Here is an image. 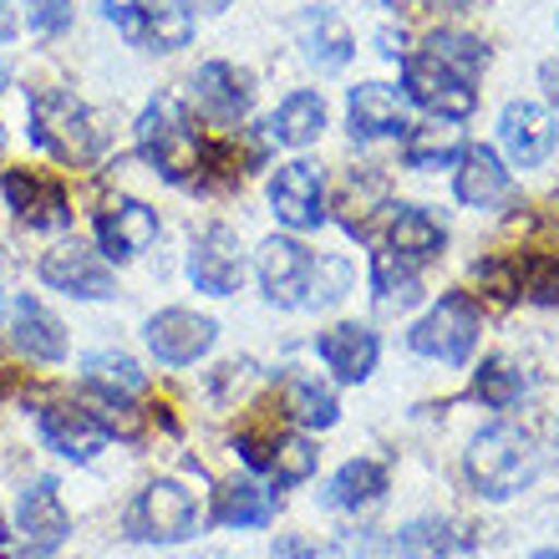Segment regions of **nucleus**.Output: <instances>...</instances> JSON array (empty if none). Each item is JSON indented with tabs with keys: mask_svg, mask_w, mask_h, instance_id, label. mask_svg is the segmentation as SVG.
Here are the masks:
<instances>
[{
	"mask_svg": "<svg viewBox=\"0 0 559 559\" xmlns=\"http://www.w3.org/2000/svg\"><path fill=\"white\" fill-rule=\"evenodd\" d=\"M189 36H193L189 5H178V0L147 5L143 26H138V46H147V51H178V46H189Z\"/></svg>",
	"mask_w": 559,
	"mask_h": 559,
	"instance_id": "7c9ffc66",
	"label": "nucleus"
},
{
	"mask_svg": "<svg viewBox=\"0 0 559 559\" xmlns=\"http://www.w3.org/2000/svg\"><path fill=\"white\" fill-rule=\"evenodd\" d=\"M310 250L300 239H265L260 245V290H265L270 306L290 310V306H306V285H310Z\"/></svg>",
	"mask_w": 559,
	"mask_h": 559,
	"instance_id": "9d476101",
	"label": "nucleus"
},
{
	"mask_svg": "<svg viewBox=\"0 0 559 559\" xmlns=\"http://www.w3.org/2000/svg\"><path fill=\"white\" fill-rule=\"evenodd\" d=\"M204 5H209V11H224V5H229V0H204Z\"/></svg>",
	"mask_w": 559,
	"mask_h": 559,
	"instance_id": "c03bdc74",
	"label": "nucleus"
},
{
	"mask_svg": "<svg viewBox=\"0 0 559 559\" xmlns=\"http://www.w3.org/2000/svg\"><path fill=\"white\" fill-rule=\"evenodd\" d=\"M153 239H158V214L143 199H112L97 214V245L112 260H133V254L153 250Z\"/></svg>",
	"mask_w": 559,
	"mask_h": 559,
	"instance_id": "4468645a",
	"label": "nucleus"
},
{
	"mask_svg": "<svg viewBox=\"0 0 559 559\" xmlns=\"http://www.w3.org/2000/svg\"><path fill=\"white\" fill-rule=\"evenodd\" d=\"M300 41H306L310 67H321V72H336V67L352 61V31L341 26L331 11H310L306 26H300Z\"/></svg>",
	"mask_w": 559,
	"mask_h": 559,
	"instance_id": "bb28decb",
	"label": "nucleus"
},
{
	"mask_svg": "<svg viewBox=\"0 0 559 559\" xmlns=\"http://www.w3.org/2000/svg\"><path fill=\"white\" fill-rule=\"evenodd\" d=\"M352 290V265L346 260H321L310 265V285H306V306H336L341 295Z\"/></svg>",
	"mask_w": 559,
	"mask_h": 559,
	"instance_id": "e433bc0d",
	"label": "nucleus"
},
{
	"mask_svg": "<svg viewBox=\"0 0 559 559\" xmlns=\"http://www.w3.org/2000/svg\"><path fill=\"white\" fill-rule=\"evenodd\" d=\"M41 280L61 295H76V300H107L118 295V280L107 270V260L87 245H57V250L41 254Z\"/></svg>",
	"mask_w": 559,
	"mask_h": 559,
	"instance_id": "6e6552de",
	"label": "nucleus"
},
{
	"mask_svg": "<svg viewBox=\"0 0 559 559\" xmlns=\"http://www.w3.org/2000/svg\"><path fill=\"white\" fill-rule=\"evenodd\" d=\"M285 413L300 427H336L341 407H336V392H331V386H321L316 377L290 367L285 371Z\"/></svg>",
	"mask_w": 559,
	"mask_h": 559,
	"instance_id": "a878e982",
	"label": "nucleus"
},
{
	"mask_svg": "<svg viewBox=\"0 0 559 559\" xmlns=\"http://www.w3.org/2000/svg\"><path fill=\"white\" fill-rule=\"evenodd\" d=\"M457 199L468 209H493L509 199V168L493 147H463V158H457Z\"/></svg>",
	"mask_w": 559,
	"mask_h": 559,
	"instance_id": "412c9836",
	"label": "nucleus"
},
{
	"mask_svg": "<svg viewBox=\"0 0 559 559\" xmlns=\"http://www.w3.org/2000/svg\"><path fill=\"white\" fill-rule=\"evenodd\" d=\"M41 438L51 453L87 463V457L103 453L107 423L97 413H87V407H76V402H51V407H41Z\"/></svg>",
	"mask_w": 559,
	"mask_h": 559,
	"instance_id": "f8f14e48",
	"label": "nucleus"
},
{
	"mask_svg": "<svg viewBox=\"0 0 559 559\" xmlns=\"http://www.w3.org/2000/svg\"><path fill=\"white\" fill-rule=\"evenodd\" d=\"M371 290H377V300L386 310H397V306H417L423 285H417L413 260H402L392 250H377V260H371Z\"/></svg>",
	"mask_w": 559,
	"mask_h": 559,
	"instance_id": "c756f323",
	"label": "nucleus"
},
{
	"mask_svg": "<svg viewBox=\"0 0 559 559\" xmlns=\"http://www.w3.org/2000/svg\"><path fill=\"white\" fill-rule=\"evenodd\" d=\"M499 138L503 147H509V158L519 163V168H539V163L555 153V118H549L539 103H509L499 118Z\"/></svg>",
	"mask_w": 559,
	"mask_h": 559,
	"instance_id": "dca6fc26",
	"label": "nucleus"
},
{
	"mask_svg": "<svg viewBox=\"0 0 559 559\" xmlns=\"http://www.w3.org/2000/svg\"><path fill=\"white\" fill-rule=\"evenodd\" d=\"M473 397L484 402V407H493V413L514 407L524 397V371L509 356H488L484 367H478V377H473Z\"/></svg>",
	"mask_w": 559,
	"mask_h": 559,
	"instance_id": "2f4dec72",
	"label": "nucleus"
},
{
	"mask_svg": "<svg viewBox=\"0 0 559 559\" xmlns=\"http://www.w3.org/2000/svg\"><path fill=\"white\" fill-rule=\"evenodd\" d=\"M26 11L36 36H61L67 21H72V0H26Z\"/></svg>",
	"mask_w": 559,
	"mask_h": 559,
	"instance_id": "58836bf2",
	"label": "nucleus"
},
{
	"mask_svg": "<svg viewBox=\"0 0 559 559\" xmlns=\"http://www.w3.org/2000/svg\"><path fill=\"white\" fill-rule=\"evenodd\" d=\"M189 275H193V285L209 295L239 290V280H245V250H239V235L229 224H214V229H204V235L193 239Z\"/></svg>",
	"mask_w": 559,
	"mask_h": 559,
	"instance_id": "9b49d317",
	"label": "nucleus"
},
{
	"mask_svg": "<svg viewBox=\"0 0 559 559\" xmlns=\"http://www.w3.org/2000/svg\"><path fill=\"white\" fill-rule=\"evenodd\" d=\"M316 352H321V361L336 371L341 382H367L371 371H377L382 341H377V331H367V325L346 321V325L321 331V336H316Z\"/></svg>",
	"mask_w": 559,
	"mask_h": 559,
	"instance_id": "f3484780",
	"label": "nucleus"
},
{
	"mask_svg": "<svg viewBox=\"0 0 559 559\" xmlns=\"http://www.w3.org/2000/svg\"><path fill=\"white\" fill-rule=\"evenodd\" d=\"M427 57H438L442 67H453L473 82V76L488 67V46L478 36H463V31H432V41H427Z\"/></svg>",
	"mask_w": 559,
	"mask_h": 559,
	"instance_id": "473e14b6",
	"label": "nucleus"
},
{
	"mask_svg": "<svg viewBox=\"0 0 559 559\" xmlns=\"http://www.w3.org/2000/svg\"><path fill=\"white\" fill-rule=\"evenodd\" d=\"M15 524H21V534H26V545L36 549V555H51V549L67 545L72 514L61 509L51 478H36V484L21 493V503H15Z\"/></svg>",
	"mask_w": 559,
	"mask_h": 559,
	"instance_id": "2eb2a0df",
	"label": "nucleus"
},
{
	"mask_svg": "<svg viewBox=\"0 0 559 559\" xmlns=\"http://www.w3.org/2000/svg\"><path fill=\"white\" fill-rule=\"evenodd\" d=\"M402 87H407V97H413L417 107H427L432 118H448V122H463L473 107H478V92H473L468 76L453 72V67H442L438 57H407Z\"/></svg>",
	"mask_w": 559,
	"mask_h": 559,
	"instance_id": "423d86ee",
	"label": "nucleus"
},
{
	"mask_svg": "<svg viewBox=\"0 0 559 559\" xmlns=\"http://www.w3.org/2000/svg\"><path fill=\"white\" fill-rule=\"evenodd\" d=\"M448 245V229H442L427 209H413V204H402L397 214H392V229H386V250L402 254V260H432V254Z\"/></svg>",
	"mask_w": 559,
	"mask_h": 559,
	"instance_id": "5701e85b",
	"label": "nucleus"
},
{
	"mask_svg": "<svg viewBox=\"0 0 559 559\" xmlns=\"http://www.w3.org/2000/svg\"><path fill=\"white\" fill-rule=\"evenodd\" d=\"M11 341L31 356V361H61V356H67V331H61V321L36 300V295H15Z\"/></svg>",
	"mask_w": 559,
	"mask_h": 559,
	"instance_id": "aec40b11",
	"label": "nucleus"
},
{
	"mask_svg": "<svg viewBox=\"0 0 559 559\" xmlns=\"http://www.w3.org/2000/svg\"><path fill=\"white\" fill-rule=\"evenodd\" d=\"M321 128H325V103L316 92H290L275 107V118H270V138L285 147H310L321 138Z\"/></svg>",
	"mask_w": 559,
	"mask_h": 559,
	"instance_id": "b1692460",
	"label": "nucleus"
},
{
	"mask_svg": "<svg viewBox=\"0 0 559 559\" xmlns=\"http://www.w3.org/2000/svg\"><path fill=\"white\" fill-rule=\"evenodd\" d=\"M530 559H559V549H539V555H530Z\"/></svg>",
	"mask_w": 559,
	"mask_h": 559,
	"instance_id": "37998d69",
	"label": "nucleus"
},
{
	"mask_svg": "<svg viewBox=\"0 0 559 559\" xmlns=\"http://www.w3.org/2000/svg\"><path fill=\"white\" fill-rule=\"evenodd\" d=\"M453 549H457V539L442 519H413V524L397 534V555L402 559H448Z\"/></svg>",
	"mask_w": 559,
	"mask_h": 559,
	"instance_id": "72a5a7b5",
	"label": "nucleus"
},
{
	"mask_svg": "<svg viewBox=\"0 0 559 559\" xmlns=\"http://www.w3.org/2000/svg\"><path fill=\"white\" fill-rule=\"evenodd\" d=\"M82 382H87L92 392H103V402H128L147 386V377L133 356L103 352V356H87V361H82Z\"/></svg>",
	"mask_w": 559,
	"mask_h": 559,
	"instance_id": "393cba45",
	"label": "nucleus"
},
{
	"mask_svg": "<svg viewBox=\"0 0 559 559\" xmlns=\"http://www.w3.org/2000/svg\"><path fill=\"white\" fill-rule=\"evenodd\" d=\"M442 5H468V0H442Z\"/></svg>",
	"mask_w": 559,
	"mask_h": 559,
	"instance_id": "49530a36",
	"label": "nucleus"
},
{
	"mask_svg": "<svg viewBox=\"0 0 559 559\" xmlns=\"http://www.w3.org/2000/svg\"><path fill=\"white\" fill-rule=\"evenodd\" d=\"M265 473H275L280 488L306 484L310 473H316V448H310V438H270V468Z\"/></svg>",
	"mask_w": 559,
	"mask_h": 559,
	"instance_id": "f704fd0d",
	"label": "nucleus"
},
{
	"mask_svg": "<svg viewBox=\"0 0 559 559\" xmlns=\"http://www.w3.org/2000/svg\"><path fill=\"white\" fill-rule=\"evenodd\" d=\"M214 341H219V325L209 321V316H193V310L174 306L147 321V346H153V356H158L163 367H189Z\"/></svg>",
	"mask_w": 559,
	"mask_h": 559,
	"instance_id": "1a4fd4ad",
	"label": "nucleus"
},
{
	"mask_svg": "<svg viewBox=\"0 0 559 559\" xmlns=\"http://www.w3.org/2000/svg\"><path fill=\"white\" fill-rule=\"evenodd\" d=\"M193 97L214 122H239L250 112V76L235 72L229 61H204L199 76H193Z\"/></svg>",
	"mask_w": 559,
	"mask_h": 559,
	"instance_id": "6ab92c4d",
	"label": "nucleus"
},
{
	"mask_svg": "<svg viewBox=\"0 0 559 559\" xmlns=\"http://www.w3.org/2000/svg\"><path fill=\"white\" fill-rule=\"evenodd\" d=\"M138 147H143V158L158 168L168 183H189V178L204 174V138L189 128L183 118V107L174 97H153L143 107V118H138Z\"/></svg>",
	"mask_w": 559,
	"mask_h": 559,
	"instance_id": "f03ea898",
	"label": "nucleus"
},
{
	"mask_svg": "<svg viewBox=\"0 0 559 559\" xmlns=\"http://www.w3.org/2000/svg\"><path fill=\"white\" fill-rule=\"evenodd\" d=\"M193 519H199V503L178 478H158L138 493L133 514H128V530L147 545H178L193 534Z\"/></svg>",
	"mask_w": 559,
	"mask_h": 559,
	"instance_id": "39448f33",
	"label": "nucleus"
},
{
	"mask_svg": "<svg viewBox=\"0 0 559 559\" xmlns=\"http://www.w3.org/2000/svg\"><path fill=\"white\" fill-rule=\"evenodd\" d=\"M270 209H275L280 224L290 229H321L325 224V174L316 163H285L275 178H270Z\"/></svg>",
	"mask_w": 559,
	"mask_h": 559,
	"instance_id": "0eeeda50",
	"label": "nucleus"
},
{
	"mask_svg": "<svg viewBox=\"0 0 559 559\" xmlns=\"http://www.w3.org/2000/svg\"><path fill=\"white\" fill-rule=\"evenodd\" d=\"M15 36V11H11V0H0V46Z\"/></svg>",
	"mask_w": 559,
	"mask_h": 559,
	"instance_id": "79ce46f5",
	"label": "nucleus"
},
{
	"mask_svg": "<svg viewBox=\"0 0 559 559\" xmlns=\"http://www.w3.org/2000/svg\"><path fill=\"white\" fill-rule=\"evenodd\" d=\"M519 290L534 306H559V260L555 254H524L519 260Z\"/></svg>",
	"mask_w": 559,
	"mask_h": 559,
	"instance_id": "c9c22d12",
	"label": "nucleus"
},
{
	"mask_svg": "<svg viewBox=\"0 0 559 559\" xmlns=\"http://www.w3.org/2000/svg\"><path fill=\"white\" fill-rule=\"evenodd\" d=\"M478 280L488 285V295H493V300H514V295H519V265L488 260V265H478Z\"/></svg>",
	"mask_w": 559,
	"mask_h": 559,
	"instance_id": "ea45409f",
	"label": "nucleus"
},
{
	"mask_svg": "<svg viewBox=\"0 0 559 559\" xmlns=\"http://www.w3.org/2000/svg\"><path fill=\"white\" fill-rule=\"evenodd\" d=\"M31 143L46 147L51 158L61 163H92L97 158V128H92V112L76 103L67 87H46L41 97H31Z\"/></svg>",
	"mask_w": 559,
	"mask_h": 559,
	"instance_id": "7ed1b4c3",
	"label": "nucleus"
},
{
	"mask_svg": "<svg viewBox=\"0 0 559 559\" xmlns=\"http://www.w3.org/2000/svg\"><path fill=\"white\" fill-rule=\"evenodd\" d=\"M407 341H413L417 356H432L442 367H463L473 356V346H478V306H473L463 290L442 295L438 306L413 325Z\"/></svg>",
	"mask_w": 559,
	"mask_h": 559,
	"instance_id": "20e7f679",
	"label": "nucleus"
},
{
	"mask_svg": "<svg viewBox=\"0 0 559 559\" xmlns=\"http://www.w3.org/2000/svg\"><path fill=\"white\" fill-rule=\"evenodd\" d=\"M555 442H559V417H555Z\"/></svg>",
	"mask_w": 559,
	"mask_h": 559,
	"instance_id": "de8ad7c7",
	"label": "nucleus"
},
{
	"mask_svg": "<svg viewBox=\"0 0 559 559\" xmlns=\"http://www.w3.org/2000/svg\"><path fill=\"white\" fill-rule=\"evenodd\" d=\"M5 82H11V72H5V67H0V92H5Z\"/></svg>",
	"mask_w": 559,
	"mask_h": 559,
	"instance_id": "a18cd8bd",
	"label": "nucleus"
},
{
	"mask_svg": "<svg viewBox=\"0 0 559 559\" xmlns=\"http://www.w3.org/2000/svg\"><path fill=\"white\" fill-rule=\"evenodd\" d=\"M275 559H331L325 549H316L310 539H300V534H290V539H280L275 545Z\"/></svg>",
	"mask_w": 559,
	"mask_h": 559,
	"instance_id": "a19ab883",
	"label": "nucleus"
},
{
	"mask_svg": "<svg viewBox=\"0 0 559 559\" xmlns=\"http://www.w3.org/2000/svg\"><path fill=\"white\" fill-rule=\"evenodd\" d=\"M382 493H386V468L382 463H371V457H352V463L331 478L325 503L341 509V514H361V509H371V503H382Z\"/></svg>",
	"mask_w": 559,
	"mask_h": 559,
	"instance_id": "4be33fe9",
	"label": "nucleus"
},
{
	"mask_svg": "<svg viewBox=\"0 0 559 559\" xmlns=\"http://www.w3.org/2000/svg\"><path fill=\"white\" fill-rule=\"evenodd\" d=\"M463 158V128L438 118L432 128H413L407 133V168H453Z\"/></svg>",
	"mask_w": 559,
	"mask_h": 559,
	"instance_id": "cd10ccee",
	"label": "nucleus"
},
{
	"mask_svg": "<svg viewBox=\"0 0 559 559\" xmlns=\"http://www.w3.org/2000/svg\"><path fill=\"white\" fill-rule=\"evenodd\" d=\"M346 122H352L356 138H402L413 122H407V97L386 82H361L346 97Z\"/></svg>",
	"mask_w": 559,
	"mask_h": 559,
	"instance_id": "ddd939ff",
	"label": "nucleus"
},
{
	"mask_svg": "<svg viewBox=\"0 0 559 559\" xmlns=\"http://www.w3.org/2000/svg\"><path fill=\"white\" fill-rule=\"evenodd\" d=\"M0 189H5V204H11L26 224H36V229H61V224L72 219L67 193H61L51 178H36V174L11 168V174L0 178Z\"/></svg>",
	"mask_w": 559,
	"mask_h": 559,
	"instance_id": "a211bd4d",
	"label": "nucleus"
},
{
	"mask_svg": "<svg viewBox=\"0 0 559 559\" xmlns=\"http://www.w3.org/2000/svg\"><path fill=\"white\" fill-rule=\"evenodd\" d=\"M382 199H386V178L382 174L361 168V174L346 178V199H341V209L352 214V229H356V219H367V214L382 204Z\"/></svg>",
	"mask_w": 559,
	"mask_h": 559,
	"instance_id": "4c0bfd02",
	"label": "nucleus"
},
{
	"mask_svg": "<svg viewBox=\"0 0 559 559\" xmlns=\"http://www.w3.org/2000/svg\"><path fill=\"white\" fill-rule=\"evenodd\" d=\"M214 519L229 524V530H260V524L275 519V493H265V488H254V484H224Z\"/></svg>",
	"mask_w": 559,
	"mask_h": 559,
	"instance_id": "c85d7f7f",
	"label": "nucleus"
},
{
	"mask_svg": "<svg viewBox=\"0 0 559 559\" xmlns=\"http://www.w3.org/2000/svg\"><path fill=\"white\" fill-rule=\"evenodd\" d=\"M473 488L484 499H514L519 488H530L539 478V453H534V438L524 427L514 423H499V427H484L473 438L468 457H463Z\"/></svg>",
	"mask_w": 559,
	"mask_h": 559,
	"instance_id": "f257e3e1",
	"label": "nucleus"
}]
</instances>
